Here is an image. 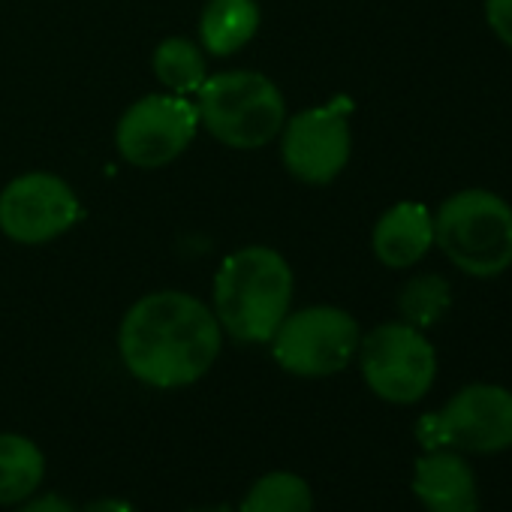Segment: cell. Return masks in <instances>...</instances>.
Listing matches in <instances>:
<instances>
[{
    "label": "cell",
    "instance_id": "cell-1",
    "mask_svg": "<svg viewBox=\"0 0 512 512\" xmlns=\"http://www.w3.org/2000/svg\"><path fill=\"white\" fill-rule=\"evenodd\" d=\"M220 347L223 329L214 311L178 290L142 296L118 329L124 368L151 389H184L202 380Z\"/></svg>",
    "mask_w": 512,
    "mask_h": 512
},
{
    "label": "cell",
    "instance_id": "cell-2",
    "mask_svg": "<svg viewBox=\"0 0 512 512\" xmlns=\"http://www.w3.org/2000/svg\"><path fill=\"white\" fill-rule=\"evenodd\" d=\"M296 278L284 253L250 244L229 253L214 275L211 311L238 344H269L293 311Z\"/></svg>",
    "mask_w": 512,
    "mask_h": 512
},
{
    "label": "cell",
    "instance_id": "cell-3",
    "mask_svg": "<svg viewBox=\"0 0 512 512\" xmlns=\"http://www.w3.org/2000/svg\"><path fill=\"white\" fill-rule=\"evenodd\" d=\"M434 244L458 272L497 278L512 266V205L494 190H458L434 211Z\"/></svg>",
    "mask_w": 512,
    "mask_h": 512
},
{
    "label": "cell",
    "instance_id": "cell-4",
    "mask_svg": "<svg viewBox=\"0 0 512 512\" xmlns=\"http://www.w3.org/2000/svg\"><path fill=\"white\" fill-rule=\"evenodd\" d=\"M196 115L220 145L253 151L281 136L287 124V100L263 73L226 70L202 82L196 91Z\"/></svg>",
    "mask_w": 512,
    "mask_h": 512
},
{
    "label": "cell",
    "instance_id": "cell-5",
    "mask_svg": "<svg viewBox=\"0 0 512 512\" xmlns=\"http://www.w3.org/2000/svg\"><path fill=\"white\" fill-rule=\"evenodd\" d=\"M416 440L428 449L497 455L512 449V392L497 383L461 386L440 410L419 416Z\"/></svg>",
    "mask_w": 512,
    "mask_h": 512
},
{
    "label": "cell",
    "instance_id": "cell-6",
    "mask_svg": "<svg viewBox=\"0 0 512 512\" xmlns=\"http://www.w3.org/2000/svg\"><path fill=\"white\" fill-rule=\"evenodd\" d=\"M359 371L365 386L398 407L422 401L437 380V353L422 329L395 320L371 329L359 341Z\"/></svg>",
    "mask_w": 512,
    "mask_h": 512
},
{
    "label": "cell",
    "instance_id": "cell-7",
    "mask_svg": "<svg viewBox=\"0 0 512 512\" xmlns=\"http://www.w3.org/2000/svg\"><path fill=\"white\" fill-rule=\"evenodd\" d=\"M362 329L344 308L311 305L290 311L272 335L275 362L296 377H332L344 371L359 353Z\"/></svg>",
    "mask_w": 512,
    "mask_h": 512
},
{
    "label": "cell",
    "instance_id": "cell-8",
    "mask_svg": "<svg viewBox=\"0 0 512 512\" xmlns=\"http://www.w3.org/2000/svg\"><path fill=\"white\" fill-rule=\"evenodd\" d=\"M199 127L196 103L181 94H148L136 100L115 127L121 157L136 169H160L181 157Z\"/></svg>",
    "mask_w": 512,
    "mask_h": 512
},
{
    "label": "cell",
    "instance_id": "cell-9",
    "mask_svg": "<svg viewBox=\"0 0 512 512\" xmlns=\"http://www.w3.org/2000/svg\"><path fill=\"white\" fill-rule=\"evenodd\" d=\"M350 109L347 97H335L326 106L287 118L281 130V160L293 178L305 184H329L347 169L353 151Z\"/></svg>",
    "mask_w": 512,
    "mask_h": 512
},
{
    "label": "cell",
    "instance_id": "cell-10",
    "mask_svg": "<svg viewBox=\"0 0 512 512\" xmlns=\"http://www.w3.org/2000/svg\"><path fill=\"white\" fill-rule=\"evenodd\" d=\"M82 217L76 190L52 172H25L0 190V232L16 244H46Z\"/></svg>",
    "mask_w": 512,
    "mask_h": 512
},
{
    "label": "cell",
    "instance_id": "cell-11",
    "mask_svg": "<svg viewBox=\"0 0 512 512\" xmlns=\"http://www.w3.org/2000/svg\"><path fill=\"white\" fill-rule=\"evenodd\" d=\"M410 485L428 512H479V482L458 449L422 452Z\"/></svg>",
    "mask_w": 512,
    "mask_h": 512
},
{
    "label": "cell",
    "instance_id": "cell-12",
    "mask_svg": "<svg viewBox=\"0 0 512 512\" xmlns=\"http://www.w3.org/2000/svg\"><path fill=\"white\" fill-rule=\"evenodd\" d=\"M374 256L386 269H410L434 247V211L422 202H398L380 214L371 232Z\"/></svg>",
    "mask_w": 512,
    "mask_h": 512
},
{
    "label": "cell",
    "instance_id": "cell-13",
    "mask_svg": "<svg viewBox=\"0 0 512 512\" xmlns=\"http://www.w3.org/2000/svg\"><path fill=\"white\" fill-rule=\"evenodd\" d=\"M260 31L256 0H208L199 16V43L211 55H235Z\"/></svg>",
    "mask_w": 512,
    "mask_h": 512
},
{
    "label": "cell",
    "instance_id": "cell-14",
    "mask_svg": "<svg viewBox=\"0 0 512 512\" xmlns=\"http://www.w3.org/2000/svg\"><path fill=\"white\" fill-rule=\"evenodd\" d=\"M46 476L43 449L22 434H0V506H19Z\"/></svg>",
    "mask_w": 512,
    "mask_h": 512
},
{
    "label": "cell",
    "instance_id": "cell-15",
    "mask_svg": "<svg viewBox=\"0 0 512 512\" xmlns=\"http://www.w3.org/2000/svg\"><path fill=\"white\" fill-rule=\"evenodd\" d=\"M151 67H154L157 82L169 94H181V97L196 94L202 88V82L208 79L202 46H196L187 37H169V40H163L154 49Z\"/></svg>",
    "mask_w": 512,
    "mask_h": 512
},
{
    "label": "cell",
    "instance_id": "cell-16",
    "mask_svg": "<svg viewBox=\"0 0 512 512\" xmlns=\"http://www.w3.org/2000/svg\"><path fill=\"white\" fill-rule=\"evenodd\" d=\"M238 512H314V491L299 473L272 470L247 488Z\"/></svg>",
    "mask_w": 512,
    "mask_h": 512
},
{
    "label": "cell",
    "instance_id": "cell-17",
    "mask_svg": "<svg viewBox=\"0 0 512 512\" xmlns=\"http://www.w3.org/2000/svg\"><path fill=\"white\" fill-rule=\"evenodd\" d=\"M449 308H452V287L440 275H416L398 293L401 320L422 329V332L437 326Z\"/></svg>",
    "mask_w": 512,
    "mask_h": 512
},
{
    "label": "cell",
    "instance_id": "cell-18",
    "mask_svg": "<svg viewBox=\"0 0 512 512\" xmlns=\"http://www.w3.org/2000/svg\"><path fill=\"white\" fill-rule=\"evenodd\" d=\"M485 22L491 34L512 49V0H485Z\"/></svg>",
    "mask_w": 512,
    "mask_h": 512
},
{
    "label": "cell",
    "instance_id": "cell-19",
    "mask_svg": "<svg viewBox=\"0 0 512 512\" xmlns=\"http://www.w3.org/2000/svg\"><path fill=\"white\" fill-rule=\"evenodd\" d=\"M16 512H79V509L61 494H31L28 500L19 503Z\"/></svg>",
    "mask_w": 512,
    "mask_h": 512
},
{
    "label": "cell",
    "instance_id": "cell-20",
    "mask_svg": "<svg viewBox=\"0 0 512 512\" xmlns=\"http://www.w3.org/2000/svg\"><path fill=\"white\" fill-rule=\"evenodd\" d=\"M85 512H136V506L124 497H100Z\"/></svg>",
    "mask_w": 512,
    "mask_h": 512
},
{
    "label": "cell",
    "instance_id": "cell-21",
    "mask_svg": "<svg viewBox=\"0 0 512 512\" xmlns=\"http://www.w3.org/2000/svg\"><path fill=\"white\" fill-rule=\"evenodd\" d=\"M190 512H235L229 506H199V509H190Z\"/></svg>",
    "mask_w": 512,
    "mask_h": 512
}]
</instances>
